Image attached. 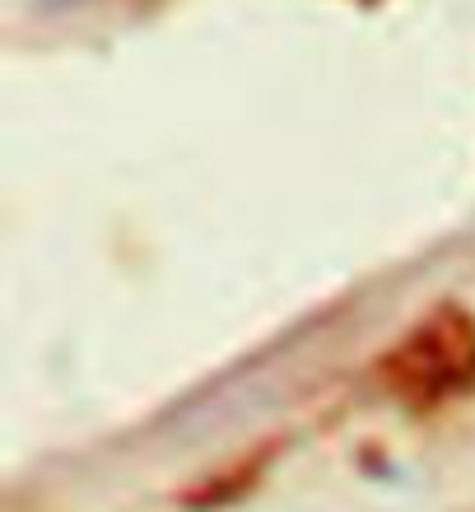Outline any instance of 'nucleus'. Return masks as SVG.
Listing matches in <instances>:
<instances>
[{"instance_id":"obj_1","label":"nucleus","mask_w":475,"mask_h":512,"mask_svg":"<svg viewBox=\"0 0 475 512\" xmlns=\"http://www.w3.org/2000/svg\"><path fill=\"white\" fill-rule=\"evenodd\" d=\"M382 382L410 405H438L475 387V322L462 308H438L387 359Z\"/></svg>"}]
</instances>
